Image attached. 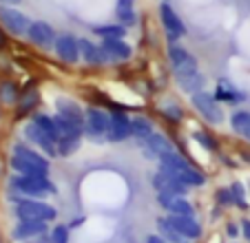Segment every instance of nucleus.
<instances>
[{
	"mask_svg": "<svg viewBox=\"0 0 250 243\" xmlns=\"http://www.w3.org/2000/svg\"><path fill=\"white\" fill-rule=\"evenodd\" d=\"M9 164L18 175H47L49 177V159L24 144L14 146Z\"/></svg>",
	"mask_w": 250,
	"mask_h": 243,
	"instance_id": "obj_1",
	"label": "nucleus"
},
{
	"mask_svg": "<svg viewBox=\"0 0 250 243\" xmlns=\"http://www.w3.org/2000/svg\"><path fill=\"white\" fill-rule=\"evenodd\" d=\"M11 188L14 192H20V197H27V199H42L47 195H56V186L47 175H14Z\"/></svg>",
	"mask_w": 250,
	"mask_h": 243,
	"instance_id": "obj_2",
	"label": "nucleus"
},
{
	"mask_svg": "<svg viewBox=\"0 0 250 243\" xmlns=\"http://www.w3.org/2000/svg\"><path fill=\"white\" fill-rule=\"evenodd\" d=\"M16 201V217L20 221H27V219H33V221H51L56 219L58 210L49 203H44L42 199H27V197H18Z\"/></svg>",
	"mask_w": 250,
	"mask_h": 243,
	"instance_id": "obj_3",
	"label": "nucleus"
},
{
	"mask_svg": "<svg viewBox=\"0 0 250 243\" xmlns=\"http://www.w3.org/2000/svg\"><path fill=\"white\" fill-rule=\"evenodd\" d=\"M111 126V113H104L100 108H89L84 113V135H89V140L93 142H106Z\"/></svg>",
	"mask_w": 250,
	"mask_h": 243,
	"instance_id": "obj_4",
	"label": "nucleus"
},
{
	"mask_svg": "<svg viewBox=\"0 0 250 243\" xmlns=\"http://www.w3.org/2000/svg\"><path fill=\"white\" fill-rule=\"evenodd\" d=\"M190 102H193V106L197 108L199 115H202L208 124L217 126V124L224 122V111H222V106H219V102L215 100V95L206 93V91H199V93H195L193 98H190Z\"/></svg>",
	"mask_w": 250,
	"mask_h": 243,
	"instance_id": "obj_5",
	"label": "nucleus"
},
{
	"mask_svg": "<svg viewBox=\"0 0 250 243\" xmlns=\"http://www.w3.org/2000/svg\"><path fill=\"white\" fill-rule=\"evenodd\" d=\"M153 188H155L157 195H170V197H184L186 190H188V186H184V183L177 179L175 170L162 168V166H160V170L153 175Z\"/></svg>",
	"mask_w": 250,
	"mask_h": 243,
	"instance_id": "obj_6",
	"label": "nucleus"
},
{
	"mask_svg": "<svg viewBox=\"0 0 250 243\" xmlns=\"http://www.w3.org/2000/svg\"><path fill=\"white\" fill-rule=\"evenodd\" d=\"M168 60H170V66H173V73L175 78L180 75H188V73H195L197 69V60H195L193 53H188L184 47L180 44H170L168 47Z\"/></svg>",
	"mask_w": 250,
	"mask_h": 243,
	"instance_id": "obj_7",
	"label": "nucleus"
},
{
	"mask_svg": "<svg viewBox=\"0 0 250 243\" xmlns=\"http://www.w3.org/2000/svg\"><path fill=\"white\" fill-rule=\"evenodd\" d=\"M131 122H133V117H128L124 111H113L111 113V126H109L106 142H111V144H120V142L128 140V137L133 135Z\"/></svg>",
	"mask_w": 250,
	"mask_h": 243,
	"instance_id": "obj_8",
	"label": "nucleus"
},
{
	"mask_svg": "<svg viewBox=\"0 0 250 243\" xmlns=\"http://www.w3.org/2000/svg\"><path fill=\"white\" fill-rule=\"evenodd\" d=\"M24 137H27L31 144L40 146V148H42L44 153L49 155V157H56V155H58V142L53 140V137L49 135L44 128H40L33 120L29 122L27 126H24Z\"/></svg>",
	"mask_w": 250,
	"mask_h": 243,
	"instance_id": "obj_9",
	"label": "nucleus"
},
{
	"mask_svg": "<svg viewBox=\"0 0 250 243\" xmlns=\"http://www.w3.org/2000/svg\"><path fill=\"white\" fill-rule=\"evenodd\" d=\"M137 146L142 148V153L146 155V159H160L162 155L175 150L173 144H170L162 133H153V135H148L146 140H137Z\"/></svg>",
	"mask_w": 250,
	"mask_h": 243,
	"instance_id": "obj_10",
	"label": "nucleus"
},
{
	"mask_svg": "<svg viewBox=\"0 0 250 243\" xmlns=\"http://www.w3.org/2000/svg\"><path fill=\"white\" fill-rule=\"evenodd\" d=\"M0 22L5 24V27L9 29L11 33H16V36H22V33H27L29 27H31L29 18L22 14V11L14 9V7H7V5L0 7Z\"/></svg>",
	"mask_w": 250,
	"mask_h": 243,
	"instance_id": "obj_11",
	"label": "nucleus"
},
{
	"mask_svg": "<svg viewBox=\"0 0 250 243\" xmlns=\"http://www.w3.org/2000/svg\"><path fill=\"white\" fill-rule=\"evenodd\" d=\"M100 53H102V64L104 62H122L128 60L133 49L128 47L124 40H102L100 44Z\"/></svg>",
	"mask_w": 250,
	"mask_h": 243,
	"instance_id": "obj_12",
	"label": "nucleus"
},
{
	"mask_svg": "<svg viewBox=\"0 0 250 243\" xmlns=\"http://www.w3.org/2000/svg\"><path fill=\"white\" fill-rule=\"evenodd\" d=\"M56 56L66 64H73L80 58V42L71 33H62L56 38Z\"/></svg>",
	"mask_w": 250,
	"mask_h": 243,
	"instance_id": "obj_13",
	"label": "nucleus"
},
{
	"mask_svg": "<svg viewBox=\"0 0 250 243\" xmlns=\"http://www.w3.org/2000/svg\"><path fill=\"white\" fill-rule=\"evenodd\" d=\"M160 18H162V24L166 27V31H168L170 40H177V38H182L186 33V24L182 22L177 11L170 5H166V2H162V7H160Z\"/></svg>",
	"mask_w": 250,
	"mask_h": 243,
	"instance_id": "obj_14",
	"label": "nucleus"
},
{
	"mask_svg": "<svg viewBox=\"0 0 250 243\" xmlns=\"http://www.w3.org/2000/svg\"><path fill=\"white\" fill-rule=\"evenodd\" d=\"M49 232L47 228V221H33V219H27V221H18L11 230V237L16 241H24V239H33V237H44Z\"/></svg>",
	"mask_w": 250,
	"mask_h": 243,
	"instance_id": "obj_15",
	"label": "nucleus"
},
{
	"mask_svg": "<svg viewBox=\"0 0 250 243\" xmlns=\"http://www.w3.org/2000/svg\"><path fill=\"white\" fill-rule=\"evenodd\" d=\"M168 221L173 223V228L177 230L182 237L188 239V241H190V239H199V237H202V225H199V221L195 219V217L168 215Z\"/></svg>",
	"mask_w": 250,
	"mask_h": 243,
	"instance_id": "obj_16",
	"label": "nucleus"
},
{
	"mask_svg": "<svg viewBox=\"0 0 250 243\" xmlns=\"http://www.w3.org/2000/svg\"><path fill=\"white\" fill-rule=\"evenodd\" d=\"M29 40H31L33 44H38V47H44L49 49L53 42H56V31H53V27H49L47 22H31V27H29L27 31Z\"/></svg>",
	"mask_w": 250,
	"mask_h": 243,
	"instance_id": "obj_17",
	"label": "nucleus"
},
{
	"mask_svg": "<svg viewBox=\"0 0 250 243\" xmlns=\"http://www.w3.org/2000/svg\"><path fill=\"white\" fill-rule=\"evenodd\" d=\"M56 108H58V115L66 117V120H71L73 124H78V126H84V113H82V108L78 106L73 100L69 98H58L56 100Z\"/></svg>",
	"mask_w": 250,
	"mask_h": 243,
	"instance_id": "obj_18",
	"label": "nucleus"
},
{
	"mask_svg": "<svg viewBox=\"0 0 250 243\" xmlns=\"http://www.w3.org/2000/svg\"><path fill=\"white\" fill-rule=\"evenodd\" d=\"M215 100L224 104H241L246 102V93H241L232 82L228 80H219V86H217V93H215Z\"/></svg>",
	"mask_w": 250,
	"mask_h": 243,
	"instance_id": "obj_19",
	"label": "nucleus"
},
{
	"mask_svg": "<svg viewBox=\"0 0 250 243\" xmlns=\"http://www.w3.org/2000/svg\"><path fill=\"white\" fill-rule=\"evenodd\" d=\"M204 84H206V80H204V75L199 73V71L188 73V75H180V78H177V86H180V91L188 93L190 98H193L195 93H199V91L204 89Z\"/></svg>",
	"mask_w": 250,
	"mask_h": 243,
	"instance_id": "obj_20",
	"label": "nucleus"
},
{
	"mask_svg": "<svg viewBox=\"0 0 250 243\" xmlns=\"http://www.w3.org/2000/svg\"><path fill=\"white\" fill-rule=\"evenodd\" d=\"M157 234L164 237L168 243H188V239L182 237V234L173 228V223L168 221V217H160V219H157Z\"/></svg>",
	"mask_w": 250,
	"mask_h": 243,
	"instance_id": "obj_21",
	"label": "nucleus"
},
{
	"mask_svg": "<svg viewBox=\"0 0 250 243\" xmlns=\"http://www.w3.org/2000/svg\"><path fill=\"white\" fill-rule=\"evenodd\" d=\"M160 166L162 168H168V170H175V173H180V170H186L188 168V162H186L184 157H182L177 150H170V153L162 155L160 157Z\"/></svg>",
	"mask_w": 250,
	"mask_h": 243,
	"instance_id": "obj_22",
	"label": "nucleus"
},
{
	"mask_svg": "<svg viewBox=\"0 0 250 243\" xmlns=\"http://www.w3.org/2000/svg\"><path fill=\"white\" fill-rule=\"evenodd\" d=\"M115 18L120 20V24L124 27H131L137 22L135 11H133V0H118V7H115Z\"/></svg>",
	"mask_w": 250,
	"mask_h": 243,
	"instance_id": "obj_23",
	"label": "nucleus"
},
{
	"mask_svg": "<svg viewBox=\"0 0 250 243\" xmlns=\"http://www.w3.org/2000/svg\"><path fill=\"white\" fill-rule=\"evenodd\" d=\"M78 42H80V56L84 58V62H89V64H102V53H100L98 44H93L89 38H82Z\"/></svg>",
	"mask_w": 250,
	"mask_h": 243,
	"instance_id": "obj_24",
	"label": "nucleus"
},
{
	"mask_svg": "<svg viewBox=\"0 0 250 243\" xmlns=\"http://www.w3.org/2000/svg\"><path fill=\"white\" fill-rule=\"evenodd\" d=\"M177 175V179H180L184 186H188V188H199V186H204L206 183V175L204 173H199V170H195L193 166H188L186 170H180V173H175Z\"/></svg>",
	"mask_w": 250,
	"mask_h": 243,
	"instance_id": "obj_25",
	"label": "nucleus"
},
{
	"mask_svg": "<svg viewBox=\"0 0 250 243\" xmlns=\"http://www.w3.org/2000/svg\"><path fill=\"white\" fill-rule=\"evenodd\" d=\"M93 33L100 36L102 40H122L124 33H126V27L124 24H102V27H95Z\"/></svg>",
	"mask_w": 250,
	"mask_h": 243,
	"instance_id": "obj_26",
	"label": "nucleus"
},
{
	"mask_svg": "<svg viewBox=\"0 0 250 243\" xmlns=\"http://www.w3.org/2000/svg\"><path fill=\"white\" fill-rule=\"evenodd\" d=\"M131 128H133V137H135V140H146L148 135H153V133H155V131H153L151 120H148V117H142V115L133 117Z\"/></svg>",
	"mask_w": 250,
	"mask_h": 243,
	"instance_id": "obj_27",
	"label": "nucleus"
},
{
	"mask_svg": "<svg viewBox=\"0 0 250 243\" xmlns=\"http://www.w3.org/2000/svg\"><path fill=\"white\" fill-rule=\"evenodd\" d=\"M168 215H180V217H195V208L190 206V201L184 197H175L168 203Z\"/></svg>",
	"mask_w": 250,
	"mask_h": 243,
	"instance_id": "obj_28",
	"label": "nucleus"
},
{
	"mask_svg": "<svg viewBox=\"0 0 250 243\" xmlns=\"http://www.w3.org/2000/svg\"><path fill=\"white\" fill-rule=\"evenodd\" d=\"M80 144H82V137H78V135L60 137V140H58V155L69 157V155H73L78 148H80Z\"/></svg>",
	"mask_w": 250,
	"mask_h": 243,
	"instance_id": "obj_29",
	"label": "nucleus"
},
{
	"mask_svg": "<svg viewBox=\"0 0 250 243\" xmlns=\"http://www.w3.org/2000/svg\"><path fill=\"white\" fill-rule=\"evenodd\" d=\"M230 126H232V131H235V133L244 135V131L250 126V111H237V113H232Z\"/></svg>",
	"mask_w": 250,
	"mask_h": 243,
	"instance_id": "obj_30",
	"label": "nucleus"
},
{
	"mask_svg": "<svg viewBox=\"0 0 250 243\" xmlns=\"http://www.w3.org/2000/svg\"><path fill=\"white\" fill-rule=\"evenodd\" d=\"M33 122L38 124L40 128H44V131L49 133V135L53 137V140H60V135H58V128H56V122H53V117L44 115V113H38V115H33Z\"/></svg>",
	"mask_w": 250,
	"mask_h": 243,
	"instance_id": "obj_31",
	"label": "nucleus"
},
{
	"mask_svg": "<svg viewBox=\"0 0 250 243\" xmlns=\"http://www.w3.org/2000/svg\"><path fill=\"white\" fill-rule=\"evenodd\" d=\"M49 239H51V243H69V239H71L69 225H64V223L53 225V228L49 230Z\"/></svg>",
	"mask_w": 250,
	"mask_h": 243,
	"instance_id": "obj_32",
	"label": "nucleus"
},
{
	"mask_svg": "<svg viewBox=\"0 0 250 243\" xmlns=\"http://www.w3.org/2000/svg\"><path fill=\"white\" fill-rule=\"evenodd\" d=\"M36 104H38V89H27L20 98V113L31 111Z\"/></svg>",
	"mask_w": 250,
	"mask_h": 243,
	"instance_id": "obj_33",
	"label": "nucleus"
},
{
	"mask_svg": "<svg viewBox=\"0 0 250 243\" xmlns=\"http://www.w3.org/2000/svg\"><path fill=\"white\" fill-rule=\"evenodd\" d=\"M0 98L5 100L7 104H14L18 100V86L11 84V82H5V84L0 86Z\"/></svg>",
	"mask_w": 250,
	"mask_h": 243,
	"instance_id": "obj_34",
	"label": "nucleus"
},
{
	"mask_svg": "<svg viewBox=\"0 0 250 243\" xmlns=\"http://www.w3.org/2000/svg\"><path fill=\"white\" fill-rule=\"evenodd\" d=\"M230 192H232V201H235V206L246 208V188H244V183L235 182L230 186Z\"/></svg>",
	"mask_w": 250,
	"mask_h": 243,
	"instance_id": "obj_35",
	"label": "nucleus"
},
{
	"mask_svg": "<svg viewBox=\"0 0 250 243\" xmlns=\"http://www.w3.org/2000/svg\"><path fill=\"white\" fill-rule=\"evenodd\" d=\"M193 140L197 142V144H202L206 150H217V142L212 140L208 133H204V131H195L193 133Z\"/></svg>",
	"mask_w": 250,
	"mask_h": 243,
	"instance_id": "obj_36",
	"label": "nucleus"
},
{
	"mask_svg": "<svg viewBox=\"0 0 250 243\" xmlns=\"http://www.w3.org/2000/svg\"><path fill=\"white\" fill-rule=\"evenodd\" d=\"M217 203H219V206H235L230 188H219V190H217Z\"/></svg>",
	"mask_w": 250,
	"mask_h": 243,
	"instance_id": "obj_37",
	"label": "nucleus"
},
{
	"mask_svg": "<svg viewBox=\"0 0 250 243\" xmlns=\"http://www.w3.org/2000/svg\"><path fill=\"white\" fill-rule=\"evenodd\" d=\"M164 113L170 117V120H175V122H180L182 115H184V113H182V108L177 106V104H173V102H166L164 104Z\"/></svg>",
	"mask_w": 250,
	"mask_h": 243,
	"instance_id": "obj_38",
	"label": "nucleus"
},
{
	"mask_svg": "<svg viewBox=\"0 0 250 243\" xmlns=\"http://www.w3.org/2000/svg\"><path fill=\"white\" fill-rule=\"evenodd\" d=\"M241 234V230L237 228L235 223H226V237H230V239H237Z\"/></svg>",
	"mask_w": 250,
	"mask_h": 243,
	"instance_id": "obj_39",
	"label": "nucleus"
},
{
	"mask_svg": "<svg viewBox=\"0 0 250 243\" xmlns=\"http://www.w3.org/2000/svg\"><path fill=\"white\" fill-rule=\"evenodd\" d=\"M241 234H244V239L250 243V219H241Z\"/></svg>",
	"mask_w": 250,
	"mask_h": 243,
	"instance_id": "obj_40",
	"label": "nucleus"
},
{
	"mask_svg": "<svg viewBox=\"0 0 250 243\" xmlns=\"http://www.w3.org/2000/svg\"><path fill=\"white\" fill-rule=\"evenodd\" d=\"M146 243H168V241H166L164 237H160V234H148Z\"/></svg>",
	"mask_w": 250,
	"mask_h": 243,
	"instance_id": "obj_41",
	"label": "nucleus"
},
{
	"mask_svg": "<svg viewBox=\"0 0 250 243\" xmlns=\"http://www.w3.org/2000/svg\"><path fill=\"white\" fill-rule=\"evenodd\" d=\"M0 2H2V5H7V7H11V5H18L20 0H0Z\"/></svg>",
	"mask_w": 250,
	"mask_h": 243,
	"instance_id": "obj_42",
	"label": "nucleus"
},
{
	"mask_svg": "<svg viewBox=\"0 0 250 243\" xmlns=\"http://www.w3.org/2000/svg\"><path fill=\"white\" fill-rule=\"evenodd\" d=\"M241 137H244V140H248V142H250V126L246 128V131H244V135H241Z\"/></svg>",
	"mask_w": 250,
	"mask_h": 243,
	"instance_id": "obj_43",
	"label": "nucleus"
},
{
	"mask_svg": "<svg viewBox=\"0 0 250 243\" xmlns=\"http://www.w3.org/2000/svg\"><path fill=\"white\" fill-rule=\"evenodd\" d=\"M162 2H166V0H162Z\"/></svg>",
	"mask_w": 250,
	"mask_h": 243,
	"instance_id": "obj_44",
	"label": "nucleus"
}]
</instances>
